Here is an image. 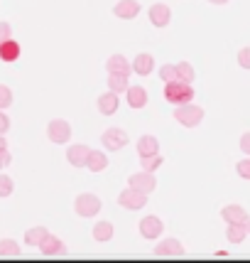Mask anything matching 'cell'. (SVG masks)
<instances>
[{
	"label": "cell",
	"mask_w": 250,
	"mask_h": 263,
	"mask_svg": "<svg viewBox=\"0 0 250 263\" xmlns=\"http://www.w3.org/2000/svg\"><path fill=\"white\" fill-rule=\"evenodd\" d=\"M236 172H238L243 180H250V158H245V160H240L238 165H236Z\"/></svg>",
	"instance_id": "cell-32"
},
{
	"label": "cell",
	"mask_w": 250,
	"mask_h": 263,
	"mask_svg": "<svg viewBox=\"0 0 250 263\" xmlns=\"http://www.w3.org/2000/svg\"><path fill=\"white\" fill-rule=\"evenodd\" d=\"M47 234H49V231H47V227H32V229L25 231V243H27V246H37V249H39V243L45 241Z\"/></svg>",
	"instance_id": "cell-23"
},
{
	"label": "cell",
	"mask_w": 250,
	"mask_h": 263,
	"mask_svg": "<svg viewBox=\"0 0 250 263\" xmlns=\"http://www.w3.org/2000/svg\"><path fill=\"white\" fill-rule=\"evenodd\" d=\"M152 69H155V57H152V54H148V52H142V54H137V57L133 59V71H135V74H140V77H148V74H152Z\"/></svg>",
	"instance_id": "cell-17"
},
{
	"label": "cell",
	"mask_w": 250,
	"mask_h": 263,
	"mask_svg": "<svg viewBox=\"0 0 250 263\" xmlns=\"http://www.w3.org/2000/svg\"><path fill=\"white\" fill-rule=\"evenodd\" d=\"M128 106L130 108H145L148 106V91L142 86H128Z\"/></svg>",
	"instance_id": "cell-18"
},
{
	"label": "cell",
	"mask_w": 250,
	"mask_h": 263,
	"mask_svg": "<svg viewBox=\"0 0 250 263\" xmlns=\"http://www.w3.org/2000/svg\"><path fill=\"white\" fill-rule=\"evenodd\" d=\"M89 153H91V148H89V145H84V143H76V145H71V148L67 150L69 165H74V167H86Z\"/></svg>",
	"instance_id": "cell-12"
},
{
	"label": "cell",
	"mask_w": 250,
	"mask_h": 263,
	"mask_svg": "<svg viewBox=\"0 0 250 263\" xmlns=\"http://www.w3.org/2000/svg\"><path fill=\"white\" fill-rule=\"evenodd\" d=\"M245 236H248V227H245V224H228L226 239L231 241V243H243Z\"/></svg>",
	"instance_id": "cell-22"
},
{
	"label": "cell",
	"mask_w": 250,
	"mask_h": 263,
	"mask_svg": "<svg viewBox=\"0 0 250 263\" xmlns=\"http://www.w3.org/2000/svg\"><path fill=\"white\" fill-rule=\"evenodd\" d=\"M74 209H76V214H79V217H93V214H98V212H101V197L91 195V192H84V195L76 197Z\"/></svg>",
	"instance_id": "cell-3"
},
{
	"label": "cell",
	"mask_w": 250,
	"mask_h": 263,
	"mask_svg": "<svg viewBox=\"0 0 250 263\" xmlns=\"http://www.w3.org/2000/svg\"><path fill=\"white\" fill-rule=\"evenodd\" d=\"M106 69H108V74H113V71H118V74H130L133 64H130L123 54H113V57H108V62H106Z\"/></svg>",
	"instance_id": "cell-19"
},
{
	"label": "cell",
	"mask_w": 250,
	"mask_h": 263,
	"mask_svg": "<svg viewBox=\"0 0 250 263\" xmlns=\"http://www.w3.org/2000/svg\"><path fill=\"white\" fill-rule=\"evenodd\" d=\"M159 77H162V81L167 84V81H174L179 79V71H177V64L172 67V64H164V67H159Z\"/></svg>",
	"instance_id": "cell-28"
},
{
	"label": "cell",
	"mask_w": 250,
	"mask_h": 263,
	"mask_svg": "<svg viewBox=\"0 0 250 263\" xmlns=\"http://www.w3.org/2000/svg\"><path fill=\"white\" fill-rule=\"evenodd\" d=\"M164 99L174 106H184V103H192L194 99V89L189 81H182V79H174V81H167L164 86Z\"/></svg>",
	"instance_id": "cell-1"
},
{
	"label": "cell",
	"mask_w": 250,
	"mask_h": 263,
	"mask_svg": "<svg viewBox=\"0 0 250 263\" xmlns=\"http://www.w3.org/2000/svg\"><path fill=\"white\" fill-rule=\"evenodd\" d=\"M8 106H12V89L0 84V111H5Z\"/></svg>",
	"instance_id": "cell-30"
},
{
	"label": "cell",
	"mask_w": 250,
	"mask_h": 263,
	"mask_svg": "<svg viewBox=\"0 0 250 263\" xmlns=\"http://www.w3.org/2000/svg\"><path fill=\"white\" fill-rule=\"evenodd\" d=\"M174 118H177V123L184 128H196L204 121V108H199V106H194V103H184V106H177Z\"/></svg>",
	"instance_id": "cell-2"
},
{
	"label": "cell",
	"mask_w": 250,
	"mask_h": 263,
	"mask_svg": "<svg viewBox=\"0 0 250 263\" xmlns=\"http://www.w3.org/2000/svg\"><path fill=\"white\" fill-rule=\"evenodd\" d=\"M8 130H10V116H5L0 111V136H5Z\"/></svg>",
	"instance_id": "cell-35"
},
{
	"label": "cell",
	"mask_w": 250,
	"mask_h": 263,
	"mask_svg": "<svg viewBox=\"0 0 250 263\" xmlns=\"http://www.w3.org/2000/svg\"><path fill=\"white\" fill-rule=\"evenodd\" d=\"M12 190H15V182L10 175H0V197H10Z\"/></svg>",
	"instance_id": "cell-31"
},
{
	"label": "cell",
	"mask_w": 250,
	"mask_h": 263,
	"mask_svg": "<svg viewBox=\"0 0 250 263\" xmlns=\"http://www.w3.org/2000/svg\"><path fill=\"white\" fill-rule=\"evenodd\" d=\"M238 64L243 69H250V47H243L238 52Z\"/></svg>",
	"instance_id": "cell-33"
},
{
	"label": "cell",
	"mask_w": 250,
	"mask_h": 263,
	"mask_svg": "<svg viewBox=\"0 0 250 263\" xmlns=\"http://www.w3.org/2000/svg\"><path fill=\"white\" fill-rule=\"evenodd\" d=\"M162 165H164V158H162L159 153H152V155H142V170L157 172Z\"/></svg>",
	"instance_id": "cell-27"
},
{
	"label": "cell",
	"mask_w": 250,
	"mask_h": 263,
	"mask_svg": "<svg viewBox=\"0 0 250 263\" xmlns=\"http://www.w3.org/2000/svg\"><path fill=\"white\" fill-rule=\"evenodd\" d=\"M128 187H133V190H140V192H145V195H152V190L157 187V180H155V172H135V175H130L128 177Z\"/></svg>",
	"instance_id": "cell-6"
},
{
	"label": "cell",
	"mask_w": 250,
	"mask_h": 263,
	"mask_svg": "<svg viewBox=\"0 0 250 263\" xmlns=\"http://www.w3.org/2000/svg\"><path fill=\"white\" fill-rule=\"evenodd\" d=\"M10 162H12V155L8 153V148H3V150H0V170H5Z\"/></svg>",
	"instance_id": "cell-34"
},
{
	"label": "cell",
	"mask_w": 250,
	"mask_h": 263,
	"mask_svg": "<svg viewBox=\"0 0 250 263\" xmlns=\"http://www.w3.org/2000/svg\"><path fill=\"white\" fill-rule=\"evenodd\" d=\"M221 217L226 219V224H248L250 214L240 204H226L221 209Z\"/></svg>",
	"instance_id": "cell-11"
},
{
	"label": "cell",
	"mask_w": 250,
	"mask_h": 263,
	"mask_svg": "<svg viewBox=\"0 0 250 263\" xmlns=\"http://www.w3.org/2000/svg\"><path fill=\"white\" fill-rule=\"evenodd\" d=\"M209 3H214V5H223V3H228V0H209Z\"/></svg>",
	"instance_id": "cell-39"
},
{
	"label": "cell",
	"mask_w": 250,
	"mask_h": 263,
	"mask_svg": "<svg viewBox=\"0 0 250 263\" xmlns=\"http://www.w3.org/2000/svg\"><path fill=\"white\" fill-rule=\"evenodd\" d=\"M118 204L123 206V209H142V206L148 204V195L145 192H140V190H133V187H128L123 190L120 195H118Z\"/></svg>",
	"instance_id": "cell-4"
},
{
	"label": "cell",
	"mask_w": 250,
	"mask_h": 263,
	"mask_svg": "<svg viewBox=\"0 0 250 263\" xmlns=\"http://www.w3.org/2000/svg\"><path fill=\"white\" fill-rule=\"evenodd\" d=\"M155 256L157 258H182L184 256V246L179 239H164L155 249Z\"/></svg>",
	"instance_id": "cell-9"
},
{
	"label": "cell",
	"mask_w": 250,
	"mask_h": 263,
	"mask_svg": "<svg viewBox=\"0 0 250 263\" xmlns=\"http://www.w3.org/2000/svg\"><path fill=\"white\" fill-rule=\"evenodd\" d=\"M137 153H140V158H142V155L159 153V140L155 136H142L140 140H137Z\"/></svg>",
	"instance_id": "cell-21"
},
{
	"label": "cell",
	"mask_w": 250,
	"mask_h": 263,
	"mask_svg": "<svg viewBox=\"0 0 250 263\" xmlns=\"http://www.w3.org/2000/svg\"><path fill=\"white\" fill-rule=\"evenodd\" d=\"M240 150H243V155H250V133L240 136Z\"/></svg>",
	"instance_id": "cell-37"
},
{
	"label": "cell",
	"mask_w": 250,
	"mask_h": 263,
	"mask_svg": "<svg viewBox=\"0 0 250 263\" xmlns=\"http://www.w3.org/2000/svg\"><path fill=\"white\" fill-rule=\"evenodd\" d=\"M177 71H179V79L182 81H189V84L194 81V67L189 62H179V64H177Z\"/></svg>",
	"instance_id": "cell-29"
},
{
	"label": "cell",
	"mask_w": 250,
	"mask_h": 263,
	"mask_svg": "<svg viewBox=\"0 0 250 263\" xmlns=\"http://www.w3.org/2000/svg\"><path fill=\"white\" fill-rule=\"evenodd\" d=\"M86 167L91 172H101L108 167V155L101 153V150H91L89 153V160H86Z\"/></svg>",
	"instance_id": "cell-20"
},
{
	"label": "cell",
	"mask_w": 250,
	"mask_h": 263,
	"mask_svg": "<svg viewBox=\"0 0 250 263\" xmlns=\"http://www.w3.org/2000/svg\"><path fill=\"white\" fill-rule=\"evenodd\" d=\"M245 227H248V234H250V219H248V224H245Z\"/></svg>",
	"instance_id": "cell-40"
},
{
	"label": "cell",
	"mask_w": 250,
	"mask_h": 263,
	"mask_svg": "<svg viewBox=\"0 0 250 263\" xmlns=\"http://www.w3.org/2000/svg\"><path fill=\"white\" fill-rule=\"evenodd\" d=\"M39 251H42V256H47V258H59V256L67 253V246H64V241L59 239V236L47 234L45 241L39 243Z\"/></svg>",
	"instance_id": "cell-7"
},
{
	"label": "cell",
	"mask_w": 250,
	"mask_h": 263,
	"mask_svg": "<svg viewBox=\"0 0 250 263\" xmlns=\"http://www.w3.org/2000/svg\"><path fill=\"white\" fill-rule=\"evenodd\" d=\"M8 148V140H5V136H0V150Z\"/></svg>",
	"instance_id": "cell-38"
},
{
	"label": "cell",
	"mask_w": 250,
	"mask_h": 263,
	"mask_svg": "<svg viewBox=\"0 0 250 263\" xmlns=\"http://www.w3.org/2000/svg\"><path fill=\"white\" fill-rule=\"evenodd\" d=\"M47 138L52 143H57V145H64V143H69V138H71V126H69L67 121H61V118H54L47 126Z\"/></svg>",
	"instance_id": "cell-5"
},
{
	"label": "cell",
	"mask_w": 250,
	"mask_h": 263,
	"mask_svg": "<svg viewBox=\"0 0 250 263\" xmlns=\"http://www.w3.org/2000/svg\"><path fill=\"white\" fill-rule=\"evenodd\" d=\"M128 133H125L123 128H108L106 133H103V145H106V150H120L128 145Z\"/></svg>",
	"instance_id": "cell-8"
},
{
	"label": "cell",
	"mask_w": 250,
	"mask_h": 263,
	"mask_svg": "<svg viewBox=\"0 0 250 263\" xmlns=\"http://www.w3.org/2000/svg\"><path fill=\"white\" fill-rule=\"evenodd\" d=\"M20 256V243L12 239L0 241V258H17Z\"/></svg>",
	"instance_id": "cell-26"
},
{
	"label": "cell",
	"mask_w": 250,
	"mask_h": 263,
	"mask_svg": "<svg viewBox=\"0 0 250 263\" xmlns=\"http://www.w3.org/2000/svg\"><path fill=\"white\" fill-rule=\"evenodd\" d=\"M10 37H12V27L8 23H0V42H5Z\"/></svg>",
	"instance_id": "cell-36"
},
{
	"label": "cell",
	"mask_w": 250,
	"mask_h": 263,
	"mask_svg": "<svg viewBox=\"0 0 250 263\" xmlns=\"http://www.w3.org/2000/svg\"><path fill=\"white\" fill-rule=\"evenodd\" d=\"M170 20H172V10L164 3H155V5L150 8V23L155 25V27H167Z\"/></svg>",
	"instance_id": "cell-13"
},
{
	"label": "cell",
	"mask_w": 250,
	"mask_h": 263,
	"mask_svg": "<svg viewBox=\"0 0 250 263\" xmlns=\"http://www.w3.org/2000/svg\"><path fill=\"white\" fill-rule=\"evenodd\" d=\"M118 106H120V101H118V93L111 91V89L98 96V111H101L103 116H113L115 111H118Z\"/></svg>",
	"instance_id": "cell-16"
},
{
	"label": "cell",
	"mask_w": 250,
	"mask_h": 263,
	"mask_svg": "<svg viewBox=\"0 0 250 263\" xmlns=\"http://www.w3.org/2000/svg\"><path fill=\"white\" fill-rule=\"evenodd\" d=\"M23 54V47L17 45L15 40H5V42H0V62H5V64H12V62H17Z\"/></svg>",
	"instance_id": "cell-14"
},
{
	"label": "cell",
	"mask_w": 250,
	"mask_h": 263,
	"mask_svg": "<svg viewBox=\"0 0 250 263\" xmlns=\"http://www.w3.org/2000/svg\"><path fill=\"white\" fill-rule=\"evenodd\" d=\"M93 239L96 241H111L113 239V234H115V229H113V224L111 221H98L96 227H93Z\"/></svg>",
	"instance_id": "cell-24"
},
{
	"label": "cell",
	"mask_w": 250,
	"mask_h": 263,
	"mask_svg": "<svg viewBox=\"0 0 250 263\" xmlns=\"http://www.w3.org/2000/svg\"><path fill=\"white\" fill-rule=\"evenodd\" d=\"M113 12L115 17H120V20H133L140 12V3L137 0H120V3H115Z\"/></svg>",
	"instance_id": "cell-15"
},
{
	"label": "cell",
	"mask_w": 250,
	"mask_h": 263,
	"mask_svg": "<svg viewBox=\"0 0 250 263\" xmlns=\"http://www.w3.org/2000/svg\"><path fill=\"white\" fill-rule=\"evenodd\" d=\"M162 231H164V224H162L159 217H152V214H150V217H145L140 221V234H142V239L152 241V239H157Z\"/></svg>",
	"instance_id": "cell-10"
},
{
	"label": "cell",
	"mask_w": 250,
	"mask_h": 263,
	"mask_svg": "<svg viewBox=\"0 0 250 263\" xmlns=\"http://www.w3.org/2000/svg\"><path fill=\"white\" fill-rule=\"evenodd\" d=\"M128 86H130L128 74H118V71H113V74L108 77V89H111V91L123 93V91H128Z\"/></svg>",
	"instance_id": "cell-25"
}]
</instances>
